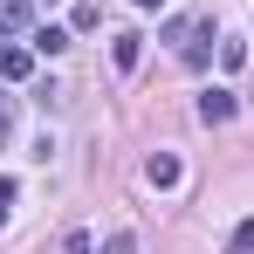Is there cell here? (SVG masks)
Listing matches in <instances>:
<instances>
[{
    "label": "cell",
    "mask_w": 254,
    "mask_h": 254,
    "mask_svg": "<svg viewBox=\"0 0 254 254\" xmlns=\"http://www.w3.org/2000/svg\"><path fill=\"white\" fill-rule=\"evenodd\" d=\"M172 42H179V62H186V69H206L213 62V21H179Z\"/></svg>",
    "instance_id": "6da1fadb"
},
{
    "label": "cell",
    "mask_w": 254,
    "mask_h": 254,
    "mask_svg": "<svg viewBox=\"0 0 254 254\" xmlns=\"http://www.w3.org/2000/svg\"><path fill=\"white\" fill-rule=\"evenodd\" d=\"M234 110H241L234 89H206V96H199V124H234Z\"/></svg>",
    "instance_id": "7a4b0ae2"
},
{
    "label": "cell",
    "mask_w": 254,
    "mask_h": 254,
    "mask_svg": "<svg viewBox=\"0 0 254 254\" xmlns=\"http://www.w3.org/2000/svg\"><path fill=\"white\" fill-rule=\"evenodd\" d=\"M144 179H151L158 192H172V186H179V158H172V151H151V158H144Z\"/></svg>",
    "instance_id": "3957f363"
},
{
    "label": "cell",
    "mask_w": 254,
    "mask_h": 254,
    "mask_svg": "<svg viewBox=\"0 0 254 254\" xmlns=\"http://www.w3.org/2000/svg\"><path fill=\"white\" fill-rule=\"evenodd\" d=\"M28 69H35L28 48H7V55H0V76H7V83H28Z\"/></svg>",
    "instance_id": "277c9868"
},
{
    "label": "cell",
    "mask_w": 254,
    "mask_h": 254,
    "mask_svg": "<svg viewBox=\"0 0 254 254\" xmlns=\"http://www.w3.org/2000/svg\"><path fill=\"white\" fill-rule=\"evenodd\" d=\"M137 55H144L137 35H117V42H110V62H117V69H137Z\"/></svg>",
    "instance_id": "5b68a950"
},
{
    "label": "cell",
    "mask_w": 254,
    "mask_h": 254,
    "mask_svg": "<svg viewBox=\"0 0 254 254\" xmlns=\"http://www.w3.org/2000/svg\"><path fill=\"white\" fill-rule=\"evenodd\" d=\"M69 48V28H35V55H62Z\"/></svg>",
    "instance_id": "8992f818"
},
{
    "label": "cell",
    "mask_w": 254,
    "mask_h": 254,
    "mask_svg": "<svg viewBox=\"0 0 254 254\" xmlns=\"http://www.w3.org/2000/svg\"><path fill=\"white\" fill-rule=\"evenodd\" d=\"M28 28V7L21 0H0V35H21Z\"/></svg>",
    "instance_id": "52a82bcc"
},
{
    "label": "cell",
    "mask_w": 254,
    "mask_h": 254,
    "mask_svg": "<svg viewBox=\"0 0 254 254\" xmlns=\"http://www.w3.org/2000/svg\"><path fill=\"white\" fill-rule=\"evenodd\" d=\"M227 254H254V213L234 227V241H227Z\"/></svg>",
    "instance_id": "ba28073f"
},
{
    "label": "cell",
    "mask_w": 254,
    "mask_h": 254,
    "mask_svg": "<svg viewBox=\"0 0 254 254\" xmlns=\"http://www.w3.org/2000/svg\"><path fill=\"white\" fill-rule=\"evenodd\" d=\"M130 248H137L130 234H110V241H103V254H130Z\"/></svg>",
    "instance_id": "9c48e42d"
},
{
    "label": "cell",
    "mask_w": 254,
    "mask_h": 254,
    "mask_svg": "<svg viewBox=\"0 0 254 254\" xmlns=\"http://www.w3.org/2000/svg\"><path fill=\"white\" fill-rule=\"evenodd\" d=\"M7 199H14V179L0 172V227H7Z\"/></svg>",
    "instance_id": "30bf717a"
},
{
    "label": "cell",
    "mask_w": 254,
    "mask_h": 254,
    "mask_svg": "<svg viewBox=\"0 0 254 254\" xmlns=\"http://www.w3.org/2000/svg\"><path fill=\"white\" fill-rule=\"evenodd\" d=\"M62 254H89V234H69V241H62Z\"/></svg>",
    "instance_id": "8fae6325"
},
{
    "label": "cell",
    "mask_w": 254,
    "mask_h": 254,
    "mask_svg": "<svg viewBox=\"0 0 254 254\" xmlns=\"http://www.w3.org/2000/svg\"><path fill=\"white\" fill-rule=\"evenodd\" d=\"M0 144H7V110H0Z\"/></svg>",
    "instance_id": "7c38bea8"
},
{
    "label": "cell",
    "mask_w": 254,
    "mask_h": 254,
    "mask_svg": "<svg viewBox=\"0 0 254 254\" xmlns=\"http://www.w3.org/2000/svg\"><path fill=\"white\" fill-rule=\"evenodd\" d=\"M137 7H165V0H137Z\"/></svg>",
    "instance_id": "4fadbf2b"
},
{
    "label": "cell",
    "mask_w": 254,
    "mask_h": 254,
    "mask_svg": "<svg viewBox=\"0 0 254 254\" xmlns=\"http://www.w3.org/2000/svg\"><path fill=\"white\" fill-rule=\"evenodd\" d=\"M48 7H55V0H48Z\"/></svg>",
    "instance_id": "5bb4252c"
}]
</instances>
